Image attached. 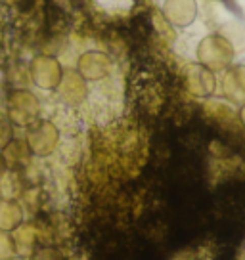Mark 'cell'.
Here are the masks:
<instances>
[{
  "label": "cell",
  "mask_w": 245,
  "mask_h": 260,
  "mask_svg": "<svg viewBox=\"0 0 245 260\" xmlns=\"http://www.w3.org/2000/svg\"><path fill=\"white\" fill-rule=\"evenodd\" d=\"M234 56H236V52L232 48V44L224 37H221L219 32L205 37L203 41L199 42V46H197V57H199V61L207 69H211V71H222V69H226L232 63Z\"/></svg>",
  "instance_id": "1"
},
{
  "label": "cell",
  "mask_w": 245,
  "mask_h": 260,
  "mask_svg": "<svg viewBox=\"0 0 245 260\" xmlns=\"http://www.w3.org/2000/svg\"><path fill=\"white\" fill-rule=\"evenodd\" d=\"M163 16L174 27H188L197 17L196 0H165Z\"/></svg>",
  "instance_id": "2"
},
{
  "label": "cell",
  "mask_w": 245,
  "mask_h": 260,
  "mask_svg": "<svg viewBox=\"0 0 245 260\" xmlns=\"http://www.w3.org/2000/svg\"><path fill=\"white\" fill-rule=\"evenodd\" d=\"M224 92L228 98L237 100V96L245 98V61L234 65L226 75V82H224Z\"/></svg>",
  "instance_id": "3"
},
{
  "label": "cell",
  "mask_w": 245,
  "mask_h": 260,
  "mask_svg": "<svg viewBox=\"0 0 245 260\" xmlns=\"http://www.w3.org/2000/svg\"><path fill=\"white\" fill-rule=\"evenodd\" d=\"M219 35L224 37L226 41L232 44V48L236 54H241L245 50V23L243 21H228V23H224L219 29Z\"/></svg>",
  "instance_id": "4"
},
{
  "label": "cell",
  "mask_w": 245,
  "mask_h": 260,
  "mask_svg": "<svg viewBox=\"0 0 245 260\" xmlns=\"http://www.w3.org/2000/svg\"><path fill=\"white\" fill-rule=\"evenodd\" d=\"M100 4L107 10H129L132 6V0H98Z\"/></svg>",
  "instance_id": "5"
},
{
  "label": "cell",
  "mask_w": 245,
  "mask_h": 260,
  "mask_svg": "<svg viewBox=\"0 0 245 260\" xmlns=\"http://www.w3.org/2000/svg\"><path fill=\"white\" fill-rule=\"evenodd\" d=\"M241 121H243V124H245V106H243V109H241Z\"/></svg>",
  "instance_id": "6"
}]
</instances>
